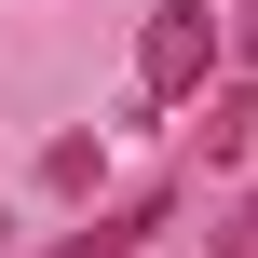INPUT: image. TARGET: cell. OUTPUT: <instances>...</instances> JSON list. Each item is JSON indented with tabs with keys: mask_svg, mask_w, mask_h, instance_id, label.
<instances>
[{
	"mask_svg": "<svg viewBox=\"0 0 258 258\" xmlns=\"http://www.w3.org/2000/svg\"><path fill=\"white\" fill-rule=\"evenodd\" d=\"M150 231H163V190H136V204H109L95 231H68V245H54V258H136V245H150Z\"/></svg>",
	"mask_w": 258,
	"mask_h": 258,
	"instance_id": "obj_2",
	"label": "cell"
},
{
	"mask_svg": "<svg viewBox=\"0 0 258 258\" xmlns=\"http://www.w3.org/2000/svg\"><path fill=\"white\" fill-rule=\"evenodd\" d=\"M204 68H218V14H204V0H163V14L136 27V109H177Z\"/></svg>",
	"mask_w": 258,
	"mask_h": 258,
	"instance_id": "obj_1",
	"label": "cell"
}]
</instances>
